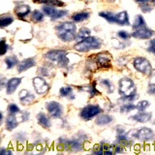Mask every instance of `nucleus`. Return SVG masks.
I'll list each match as a JSON object with an SVG mask.
<instances>
[{
    "label": "nucleus",
    "mask_w": 155,
    "mask_h": 155,
    "mask_svg": "<svg viewBox=\"0 0 155 155\" xmlns=\"http://www.w3.org/2000/svg\"><path fill=\"white\" fill-rule=\"evenodd\" d=\"M56 35L62 42L69 43L76 41L77 38V26L74 22L71 21H64L59 23L55 27Z\"/></svg>",
    "instance_id": "f257e3e1"
},
{
    "label": "nucleus",
    "mask_w": 155,
    "mask_h": 155,
    "mask_svg": "<svg viewBox=\"0 0 155 155\" xmlns=\"http://www.w3.org/2000/svg\"><path fill=\"white\" fill-rule=\"evenodd\" d=\"M67 54V51L63 50H51L44 54V57L52 64L55 63L59 68H67L70 65V60Z\"/></svg>",
    "instance_id": "f03ea898"
},
{
    "label": "nucleus",
    "mask_w": 155,
    "mask_h": 155,
    "mask_svg": "<svg viewBox=\"0 0 155 155\" xmlns=\"http://www.w3.org/2000/svg\"><path fill=\"white\" fill-rule=\"evenodd\" d=\"M102 48V40L98 37L89 36L74 46V48L79 52H87L90 51L99 50Z\"/></svg>",
    "instance_id": "7ed1b4c3"
},
{
    "label": "nucleus",
    "mask_w": 155,
    "mask_h": 155,
    "mask_svg": "<svg viewBox=\"0 0 155 155\" xmlns=\"http://www.w3.org/2000/svg\"><path fill=\"white\" fill-rule=\"evenodd\" d=\"M127 135L132 140H139L140 142L150 143L155 140V132L148 127H142L140 129H133L127 132Z\"/></svg>",
    "instance_id": "20e7f679"
},
{
    "label": "nucleus",
    "mask_w": 155,
    "mask_h": 155,
    "mask_svg": "<svg viewBox=\"0 0 155 155\" xmlns=\"http://www.w3.org/2000/svg\"><path fill=\"white\" fill-rule=\"evenodd\" d=\"M58 143L62 149L67 150L69 152H81L84 150V140L78 137L71 139L61 137L58 139Z\"/></svg>",
    "instance_id": "39448f33"
},
{
    "label": "nucleus",
    "mask_w": 155,
    "mask_h": 155,
    "mask_svg": "<svg viewBox=\"0 0 155 155\" xmlns=\"http://www.w3.org/2000/svg\"><path fill=\"white\" fill-rule=\"evenodd\" d=\"M101 18H105L110 23H116L119 25H129V17L127 12L122 11L117 14H114L110 12H102L99 13Z\"/></svg>",
    "instance_id": "423d86ee"
},
{
    "label": "nucleus",
    "mask_w": 155,
    "mask_h": 155,
    "mask_svg": "<svg viewBox=\"0 0 155 155\" xmlns=\"http://www.w3.org/2000/svg\"><path fill=\"white\" fill-rule=\"evenodd\" d=\"M118 93L120 96H128L137 93V86L132 79L123 77L118 81Z\"/></svg>",
    "instance_id": "0eeeda50"
},
{
    "label": "nucleus",
    "mask_w": 155,
    "mask_h": 155,
    "mask_svg": "<svg viewBox=\"0 0 155 155\" xmlns=\"http://www.w3.org/2000/svg\"><path fill=\"white\" fill-rule=\"evenodd\" d=\"M133 66L138 72H140V74H143L144 76L150 77L153 73L151 63L145 57H142V56L135 57L133 60Z\"/></svg>",
    "instance_id": "6e6552de"
},
{
    "label": "nucleus",
    "mask_w": 155,
    "mask_h": 155,
    "mask_svg": "<svg viewBox=\"0 0 155 155\" xmlns=\"http://www.w3.org/2000/svg\"><path fill=\"white\" fill-rule=\"evenodd\" d=\"M103 109L97 104H89L84 107L80 111V117L85 121H88L95 118L100 114H102Z\"/></svg>",
    "instance_id": "1a4fd4ad"
},
{
    "label": "nucleus",
    "mask_w": 155,
    "mask_h": 155,
    "mask_svg": "<svg viewBox=\"0 0 155 155\" xmlns=\"http://www.w3.org/2000/svg\"><path fill=\"white\" fill-rule=\"evenodd\" d=\"M46 110L50 116L54 119L62 118V115L64 114V108L57 101H48L46 103Z\"/></svg>",
    "instance_id": "9d476101"
},
{
    "label": "nucleus",
    "mask_w": 155,
    "mask_h": 155,
    "mask_svg": "<svg viewBox=\"0 0 155 155\" xmlns=\"http://www.w3.org/2000/svg\"><path fill=\"white\" fill-rule=\"evenodd\" d=\"M33 87L38 95H44L50 90V84L42 76H37L32 80Z\"/></svg>",
    "instance_id": "9b49d317"
},
{
    "label": "nucleus",
    "mask_w": 155,
    "mask_h": 155,
    "mask_svg": "<svg viewBox=\"0 0 155 155\" xmlns=\"http://www.w3.org/2000/svg\"><path fill=\"white\" fill-rule=\"evenodd\" d=\"M96 62V65L98 69H105L108 70L111 68V59L110 53L108 52H100L93 57Z\"/></svg>",
    "instance_id": "f8f14e48"
},
{
    "label": "nucleus",
    "mask_w": 155,
    "mask_h": 155,
    "mask_svg": "<svg viewBox=\"0 0 155 155\" xmlns=\"http://www.w3.org/2000/svg\"><path fill=\"white\" fill-rule=\"evenodd\" d=\"M43 12L45 13L48 17H50L51 19H59L66 17L68 15V11L65 9L57 10L54 8V6H51V5H46L43 7Z\"/></svg>",
    "instance_id": "ddd939ff"
},
{
    "label": "nucleus",
    "mask_w": 155,
    "mask_h": 155,
    "mask_svg": "<svg viewBox=\"0 0 155 155\" xmlns=\"http://www.w3.org/2000/svg\"><path fill=\"white\" fill-rule=\"evenodd\" d=\"M133 38L135 39H140V40H148L154 35V31L151 30L150 28L143 26L138 29H135L134 32L131 33Z\"/></svg>",
    "instance_id": "4468645a"
},
{
    "label": "nucleus",
    "mask_w": 155,
    "mask_h": 155,
    "mask_svg": "<svg viewBox=\"0 0 155 155\" xmlns=\"http://www.w3.org/2000/svg\"><path fill=\"white\" fill-rule=\"evenodd\" d=\"M18 99L23 106H29L35 101V95L27 89H21L18 93Z\"/></svg>",
    "instance_id": "2eb2a0df"
},
{
    "label": "nucleus",
    "mask_w": 155,
    "mask_h": 155,
    "mask_svg": "<svg viewBox=\"0 0 155 155\" xmlns=\"http://www.w3.org/2000/svg\"><path fill=\"white\" fill-rule=\"evenodd\" d=\"M152 118V114L149 111H138V114L131 115L129 119L135 121L138 123H147L148 121H150Z\"/></svg>",
    "instance_id": "dca6fc26"
},
{
    "label": "nucleus",
    "mask_w": 155,
    "mask_h": 155,
    "mask_svg": "<svg viewBox=\"0 0 155 155\" xmlns=\"http://www.w3.org/2000/svg\"><path fill=\"white\" fill-rule=\"evenodd\" d=\"M22 81L21 78H18V77H14L11 78L10 80H8L7 85H6V93L8 95H12L15 91L18 89V87L21 85Z\"/></svg>",
    "instance_id": "f3484780"
},
{
    "label": "nucleus",
    "mask_w": 155,
    "mask_h": 155,
    "mask_svg": "<svg viewBox=\"0 0 155 155\" xmlns=\"http://www.w3.org/2000/svg\"><path fill=\"white\" fill-rule=\"evenodd\" d=\"M36 65V59L34 57H28L25 59L21 60L18 63V73H22L29 70L30 68H33Z\"/></svg>",
    "instance_id": "a211bd4d"
},
{
    "label": "nucleus",
    "mask_w": 155,
    "mask_h": 155,
    "mask_svg": "<svg viewBox=\"0 0 155 155\" xmlns=\"http://www.w3.org/2000/svg\"><path fill=\"white\" fill-rule=\"evenodd\" d=\"M52 63L48 62V64H45L41 66L40 68L38 69V74L42 76V77H46V78H52L55 74V69L53 67Z\"/></svg>",
    "instance_id": "6ab92c4d"
},
{
    "label": "nucleus",
    "mask_w": 155,
    "mask_h": 155,
    "mask_svg": "<svg viewBox=\"0 0 155 155\" xmlns=\"http://www.w3.org/2000/svg\"><path fill=\"white\" fill-rule=\"evenodd\" d=\"M5 128L8 131H13L16 129L18 124H19V121L18 119V116L17 114H7V117L5 119Z\"/></svg>",
    "instance_id": "aec40b11"
},
{
    "label": "nucleus",
    "mask_w": 155,
    "mask_h": 155,
    "mask_svg": "<svg viewBox=\"0 0 155 155\" xmlns=\"http://www.w3.org/2000/svg\"><path fill=\"white\" fill-rule=\"evenodd\" d=\"M36 119L38 121V124L43 127L44 129H51V120L50 118V116L46 114L45 113H39L36 115Z\"/></svg>",
    "instance_id": "412c9836"
},
{
    "label": "nucleus",
    "mask_w": 155,
    "mask_h": 155,
    "mask_svg": "<svg viewBox=\"0 0 155 155\" xmlns=\"http://www.w3.org/2000/svg\"><path fill=\"white\" fill-rule=\"evenodd\" d=\"M114 122V116L109 114H100L95 117V124L98 126H107Z\"/></svg>",
    "instance_id": "4be33fe9"
},
{
    "label": "nucleus",
    "mask_w": 155,
    "mask_h": 155,
    "mask_svg": "<svg viewBox=\"0 0 155 155\" xmlns=\"http://www.w3.org/2000/svg\"><path fill=\"white\" fill-rule=\"evenodd\" d=\"M78 89H79L80 91L81 92H85V93H87L89 95V97H95L97 95H100V91L96 88V85L94 84H84V85H81L78 87Z\"/></svg>",
    "instance_id": "5701e85b"
},
{
    "label": "nucleus",
    "mask_w": 155,
    "mask_h": 155,
    "mask_svg": "<svg viewBox=\"0 0 155 155\" xmlns=\"http://www.w3.org/2000/svg\"><path fill=\"white\" fill-rule=\"evenodd\" d=\"M59 96L62 97V98H68L70 101L76 99V95L73 92V87L70 85L62 86L59 89Z\"/></svg>",
    "instance_id": "b1692460"
},
{
    "label": "nucleus",
    "mask_w": 155,
    "mask_h": 155,
    "mask_svg": "<svg viewBox=\"0 0 155 155\" xmlns=\"http://www.w3.org/2000/svg\"><path fill=\"white\" fill-rule=\"evenodd\" d=\"M30 12H31L30 7L25 4L18 5V6L15 8V13H16V15L18 18H25L27 15L30 14Z\"/></svg>",
    "instance_id": "393cba45"
},
{
    "label": "nucleus",
    "mask_w": 155,
    "mask_h": 155,
    "mask_svg": "<svg viewBox=\"0 0 155 155\" xmlns=\"http://www.w3.org/2000/svg\"><path fill=\"white\" fill-rule=\"evenodd\" d=\"M18 63H19L18 58L17 55H15V54L9 55L7 57H5V59H4V64H5V66H6V68L8 70H11L16 66H18Z\"/></svg>",
    "instance_id": "a878e982"
},
{
    "label": "nucleus",
    "mask_w": 155,
    "mask_h": 155,
    "mask_svg": "<svg viewBox=\"0 0 155 155\" xmlns=\"http://www.w3.org/2000/svg\"><path fill=\"white\" fill-rule=\"evenodd\" d=\"M99 84L107 91V93L111 94V93H114V92L115 87H114L113 82H111V81L109 80V79H100L99 80Z\"/></svg>",
    "instance_id": "bb28decb"
},
{
    "label": "nucleus",
    "mask_w": 155,
    "mask_h": 155,
    "mask_svg": "<svg viewBox=\"0 0 155 155\" xmlns=\"http://www.w3.org/2000/svg\"><path fill=\"white\" fill-rule=\"evenodd\" d=\"M90 33H91L90 29L86 28V27H81L79 30V32H78V34H77V38H76L77 43H79V42H81L82 40H84L85 38L89 37Z\"/></svg>",
    "instance_id": "cd10ccee"
},
{
    "label": "nucleus",
    "mask_w": 155,
    "mask_h": 155,
    "mask_svg": "<svg viewBox=\"0 0 155 155\" xmlns=\"http://www.w3.org/2000/svg\"><path fill=\"white\" fill-rule=\"evenodd\" d=\"M90 14L88 12H80V13H76L72 16V19L73 21L75 22H81L86 21L87 18H89Z\"/></svg>",
    "instance_id": "c85d7f7f"
},
{
    "label": "nucleus",
    "mask_w": 155,
    "mask_h": 155,
    "mask_svg": "<svg viewBox=\"0 0 155 155\" xmlns=\"http://www.w3.org/2000/svg\"><path fill=\"white\" fill-rule=\"evenodd\" d=\"M134 110H136V105L133 103H123L119 107V113L122 114H129Z\"/></svg>",
    "instance_id": "c756f323"
},
{
    "label": "nucleus",
    "mask_w": 155,
    "mask_h": 155,
    "mask_svg": "<svg viewBox=\"0 0 155 155\" xmlns=\"http://www.w3.org/2000/svg\"><path fill=\"white\" fill-rule=\"evenodd\" d=\"M13 138L15 140V142H17L19 144H22L24 143H26L27 140V134L24 131H19V132L14 134Z\"/></svg>",
    "instance_id": "7c9ffc66"
},
{
    "label": "nucleus",
    "mask_w": 155,
    "mask_h": 155,
    "mask_svg": "<svg viewBox=\"0 0 155 155\" xmlns=\"http://www.w3.org/2000/svg\"><path fill=\"white\" fill-rule=\"evenodd\" d=\"M13 21L14 18L12 16H10V15H2L1 18H0V26H1V28H4L13 23Z\"/></svg>",
    "instance_id": "2f4dec72"
},
{
    "label": "nucleus",
    "mask_w": 155,
    "mask_h": 155,
    "mask_svg": "<svg viewBox=\"0 0 155 155\" xmlns=\"http://www.w3.org/2000/svg\"><path fill=\"white\" fill-rule=\"evenodd\" d=\"M37 3H41V4H47V5H51V6H54V7H62L64 6V3L60 0H34Z\"/></svg>",
    "instance_id": "473e14b6"
},
{
    "label": "nucleus",
    "mask_w": 155,
    "mask_h": 155,
    "mask_svg": "<svg viewBox=\"0 0 155 155\" xmlns=\"http://www.w3.org/2000/svg\"><path fill=\"white\" fill-rule=\"evenodd\" d=\"M143 26H145L144 18H143V16H140V15H138V16L135 18V21H134V23L132 24V27L135 30V29H138V28L143 27Z\"/></svg>",
    "instance_id": "72a5a7b5"
},
{
    "label": "nucleus",
    "mask_w": 155,
    "mask_h": 155,
    "mask_svg": "<svg viewBox=\"0 0 155 155\" xmlns=\"http://www.w3.org/2000/svg\"><path fill=\"white\" fill-rule=\"evenodd\" d=\"M138 98V94L135 93L132 95H128V96H120V98L118 99L119 103H133L134 101H136Z\"/></svg>",
    "instance_id": "f704fd0d"
},
{
    "label": "nucleus",
    "mask_w": 155,
    "mask_h": 155,
    "mask_svg": "<svg viewBox=\"0 0 155 155\" xmlns=\"http://www.w3.org/2000/svg\"><path fill=\"white\" fill-rule=\"evenodd\" d=\"M149 106H150L149 101H147V100H140V101L138 102L137 105H136V110H137L138 111H144Z\"/></svg>",
    "instance_id": "c9c22d12"
},
{
    "label": "nucleus",
    "mask_w": 155,
    "mask_h": 155,
    "mask_svg": "<svg viewBox=\"0 0 155 155\" xmlns=\"http://www.w3.org/2000/svg\"><path fill=\"white\" fill-rule=\"evenodd\" d=\"M31 19L34 22H41L44 19V15L42 12H40L39 10H35L31 14Z\"/></svg>",
    "instance_id": "e433bc0d"
},
{
    "label": "nucleus",
    "mask_w": 155,
    "mask_h": 155,
    "mask_svg": "<svg viewBox=\"0 0 155 155\" xmlns=\"http://www.w3.org/2000/svg\"><path fill=\"white\" fill-rule=\"evenodd\" d=\"M17 116H18L19 123H21V122H25V121H27L29 119L30 114H29L27 110H21L18 114H17Z\"/></svg>",
    "instance_id": "4c0bfd02"
},
{
    "label": "nucleus",
    "mask_w": 155,
    "mask_h": 155,
    "mask_svg": "<svg viewBox=\"0 0 155 155\" xmlns=\"http://www.w3.org/2000/svg\"><path fill=\"white\" fill-rule=\"evenodd\" d=\"M21 110L19 109V107L17 104H15V103L9 104L8 107H7V111H8V114H17Z\"/></svg>",
    "instance_id": "58836bf2"
},
{
    "label": "nucleus",
    "mask_w": 155,
    "mask_h": 155,
    "mask_svg": "<svg viewBox=\"0 0 155 155\" xmlns=\"http://www.w3.org/2000/svg\"><path fill=\"white\" fill-rule=\"evenodd\" d=\"M117 36L121 39V40H123V41H127V40H129L131 37H132L131 33L125 31V30H120V31H118L117 32Z\"/></svg>",
    "instance_id": "ea45409f"
},
{
    "label": "nucleus",
    "mask_w": 155,
    "mask_h": 155,
    "mask_svg": "<svg viewBox=\"0 0 155 155\" xmlns=\"http://www.w3.org/2000/svg\"><path fill=\"white\" fill-rule=\"evenodd\" d=\"M140 8L143 13H149L150 11H152V7L148 3H140Z\"/></svg>",
    "instance_id": "a19ab883"
},
{
    "label": "nucleus",
    "mask_w": 155,
    "mask_h": 155,
    "mask_svg": "<svg viewBox=\"0 0 155 155\" xmlns=\"http://www.w3.org/2000/svg\"><path fill=\"white\" fill-rule=\"evenodd\" d=\"M147 94L151 95V96H155V84L154 82H150L147 86Z\"/></svg>",
    "instance_id": "79ce46f5"
},
{
    "label": "nucleus",
    "mask_w": 155,
    "mask_h": 155,
    "mask_svg": "<svg viewBox=\"0 0 155 155\" xmlns=\"http://www.w3.org/2000/svg\"><path fill=\"white\" fill-rule=\"evenodd\" d=\"M147 50V51L153 53V54L155 55V38L152 39V40L149 42V45H148Z\"/></svg>",
    "instance_id": "37998d69"
},
{
    "label": "nucleus",
    "mask_w": 155,
    "mask_h": 155,
    "mask_svg": "<svg viewBox=\"0 0 155 155\" xmlns=\"http://www.w3.org/2000/svg\"><path fill=\"white\" fill-rule=\"evenodd\" d=\"M115 133L116 135H121V134H126L127 132H126V129L123 127V126H121V125H116L115 127Z\"/></svg>",
    "instance_id": "c03bdc74"
},
{
    "label": "nucleus",
    "mask_w": 155,
    "mask_h": 155,
    "mask_svg": "<svg viewBox=\"0 0 155 155\" xmlns=\"http://www.w3.org/2000/svg\"><path fill=\"white\" fill-rule=\"evenodd\" d=\"M2 45H3V51H2V55L6 54V53L8 52V51L10 50V46L8 45V44L5 42L4 39H2Z\"/></svg>",
    "instance_id": "a18cd8bd"
},
{
    "label": "nucleus",
    "mask_w": 155,
    "mask_h": 155,
    "mask_svg": "<svg viewBox=\"0 0 155 155\" xmlns=\"http://www.w3.org/2000/svg\"><path fill=\"white\" fill-rule=\"evenodd\" d=\"M0 154L1 155H6V154H13V151L10 149H6V147H1L0 150Z\"/></svg>",
    "instance_id": "49530a36"
},
{
    "label": "nucleus",
    "mask_w": 155,
    "mask_h": 155,
    "mask_svg": "<svg viewBox=\"0 0 155 155\" xmlns=\"http://www.w3.org/2000/svg\"><path fill=\"white\" fill-rule=\"evenodd\" d=\"M116 61H117V64L120 66H124V65H126V63H127V60H126V58H124V57H119Z\"/></svg>",
    "instance_id": "de8ad7c7"
},
{
    "label": "nucleus",
    "mask_w": 155,
    "mask_h": 155,
    "mask_svg": "<svg viewBox=\"0 0 155 155\" xmlns=\"http://www.w3.org/2000/svg\"><path fill=\"white\" fill-rule=\"evenodd\" d=\"M7 82H8V80H6L4 77H2V79H1V87H2V88H4V87H6Z\"/></svg>",
    "instance_id": "09e8293b"
},
{
    "label": "nucleus",
    "mask_w": 155,
    "mask_h": 155,
    "mask_svg": "<svg viewBox=\"0 0 155 155\" xmlns=\"http://www.w3.org/2000/svg\"><path fill=\"white\" fill-rule=\"evenodd\" d=\"M135 1L138 3H148V2L154 1V0H135Z\"/></svg>",
    "instance_id": "8fccbe9b"
},
{
    "label": "nucleus",
    "mask_w": 155,
    "mask_h": 155,
    "mask_svg": "<svg viewBox=\"0 0 155 155\" xmlns=\"http://www.w3.org/2000/svg\"><path fill=\"white\" fill-rule=\"evenodd\" d=\"M150 77H152L151 78V81H150V82H154V84H155V72L154 71H153V73H152Z\"/></svg>",
    "instance_id": "3c124183"
},
{
    "label": "nucleus",
    "mask_w": 155,
    "mask_h": 155,
    "mask_svg": "<svg viewBox=\"0 0 155 155\" xmlns=\"http://www.w3.org/2000/svg\"><path fill=\"white\" fill-rule=\"evenodd\" d=\"M152 123H153V125H155V119L153 120V122H152Z\"/></svg>",
    "instance_id": "603ef678"
},
{
    "label": "nucleus",
    "mask_w": 155,
    "mask_h": 155,
    "mask_svg": "<svg viewBox=\"0 0 155 155\" xmlns=\"http://www.w3.org/2000/svg\"><path fill=\"white\" fill-rule=\"evenodd\" d=\"M153 4H154V5H155V0H154V1H153Z\"/></svg>",
    "instance_id": "864d4df0"
}]
</instances>
